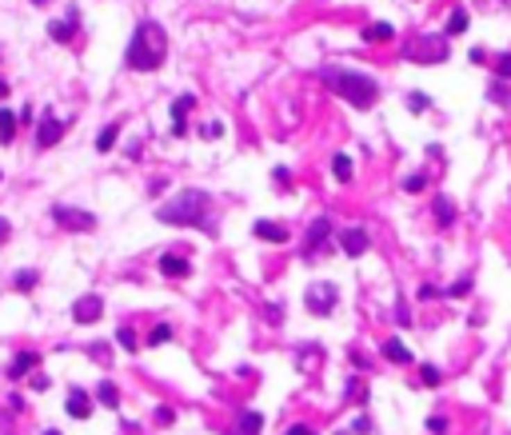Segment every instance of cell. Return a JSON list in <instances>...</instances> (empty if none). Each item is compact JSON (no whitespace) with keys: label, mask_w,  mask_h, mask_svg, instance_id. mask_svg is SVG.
<instances>
[{"label":"cell","mask_w":511,"mask_h":435,"mask_svg":"<svg viewBox=\"0 0 511 435\" xmlns=\"http://www.w3.org/2000/svg\"><path fill=\"white\" fill-rule=\"evenodd\" d=\"M383 355H387L392 364H412V352H408L399 339H383Z\"/></svg>","instance_id":"cell-17"},{"label":"cell","mask_w":511,"mask_h":435,"mask_svg":"<svg viewBox=\"0 0 511 435\" xmlns=\"http://www.w3.org/2000/svg\"><path fill=\"white\" fill-rule=\"evenodd\" d=\"M271 180H276V188H284L292 176H287V168H271Z\"/></svg>","instance_id":"cell-34"},{"label":"cell","mask_w":511,"mask_h":435,"mask_svg":"<svg viewBox=\"0 0 511 435\" xmlns=\"http://www.w3.org/2000/svg\"><path fill=\"white\" fill-rule=\"evenodd\" d=\"M16 288H20V291L36 288V272H20V275H16Z\"/></svg>","instance_id":"cell-31"},{"label":"cell","mask_w":511,"mask_h":435,"mask_svg":"<svg viewBox=\"0 0 511 435\" xmlns=\"http://www.w3.org/2000/svg\"><path fill=\"white\" fill-rule=\"evenodd\" d=\"M252 236H260V240H268V244H287V232L280 224H271V220H255Z\"/></svg>","instance_id":"cell-11"},{"label":"cell","mask_w":511,"mask_h":435,"mask_svg":"<svg viewBox=\"0 0 511 435\" xmlns=\"http://www.w3.org/2000/svg\"><path fill=\"white\" fill-rule=\"evenodd\" d=\"M463 28H467V12H455V17L447 20V33L444 36H460Z\"/></svg>","instance_id":"cell-26"},{"label":"cell","mask_w":511,"mask_h":435,"mask_svg":"<svg viewBox=\"0 0 511 435\" xmlns=\"http://www.w3.org/2000/svg\"><path fill=\"white\" fill-rule=\"evenodd\" d=\"M332 307H335L332 284H312V288H308V312H312V316H332Z\"/></svg>","instance_id":"cell-6"},{"label":"cell","mask_w":511,"mask_h":435,"mask_svg":"<svg viewBox=\"0 0 511 435\" xmlns=\"http://www.w3.org/2000/svg\"><path fill=\"white\" fill-rule=\"evenodd\" d=\"M160 272L168 275V280H184L192 272V264L184 256H160Z\"/></svg>","instance_id":"cell-12"},{"label":"cell","mask_w":511,"mask_h":435,"mask_svg":"<svg viewBox=\"0 0 511 435\" xmlns=\"http://www.w3.org/2000/svg\"><path fill=\"white\" fill-rule=\"evenodd\" d=\"M8 96V80H0V100Z\"/></svg>","instance_id":"cell-39"},{"label":"cell","mask_w":511,"mask_h":435,"mask_svg":"<svg viewBox=\"0 0 511 435\" xmlns=\"http://www.w3.org/2000/svg\"><path fill=\"white\" fill-rule=\"evenodd\" d=\"M392 36H396V28H392L387 20H376V24L364 28V40H392Z\"/></svg>","instance_id":"cell-20"},{"label":"cell","mask_w":511,"mask_h":435,"mask_svg":"<svg viewBox=\"0 0 511 435\" xmlns=\"http://www.w3.org/2000/svg\"><path fill=\"white\" fill-rule=\"evenodd\" d=\"M36 364H40V355H36V352H20L12 364H8V375H12V379H20V375H28Z\"/></svg>","instance_id":"cell-15"},{"label":"cell","mask_w":511,"mask_h":435,"mask_svg":"<svg viewBox=\"0 0 511 435\" xmlns=\"http://www.w3.org/2000/svg\"><path fill=\"white\" fill-rule=\"evenodd\" d=\"M495 76H499V80H511V56H499V65H495Z\"/></svg>","instance_id":"cell-32"},{"label":"cell","mask_w":511,"mask_h":435,"mask_svg":"<svg viewBox=\"0 0 511 435\" xmlns=\"http://www.w3.org/2000/svg\"><path fill=\"white\" fill-rule=\"evenodd\" d=\"M284 435H316V432H312V427H308V423H292V427H287Z\"/></svg>","instance_id":"cell-36"},{"label":"cell","mask_w":511,"mask_h":435,"mask_svg":"<svg viewBox=\"0 0 511 435\" xmlns=\"http://www.w3.org/2000/svg\"><path fill=\"white\" fill-rule=\"evenodd\" d=\"M264 432V416L260 411H244L236 423V432H228V435H260Z\"/></svg>","instance_id":"cell-13"},{"label":"cell","mask_w":511,"mask_h":435,"mask_svg":"<svg viewBox=\"0 0 511 435\" xmlns=\"http://www.w3.org/2000/svg\"><path fill=\"white\" fill-rule=\"evenodd\" d=\"M403 60H415V65H439V60H447V36L415 40V49H403Z\"/></svg>","instance_id":"cell-4"},{"label":"cell","mask_w":511,"mask_h":435,"mask_svg":"<svg viewBox=\"0 0 511 435\" xmlns=\"http://www.w3.org/2000/svg\"><path fill=\"white\" fill-rule=\"evenodd\" d=\"M220 132H224V124H220V120H212V124L204 128V136H220Z\"/></svg>","instance_id":"cell-37"},{"label":"cell","mask_w":511,"mask_h":435,"mask_svg":"<svg viewBox=\"0 0 511 435\" xmlns=\"http://www.w3.org/2000/svg\"><path fill=\"white\" fill-rule=\"evenodd\" d=\"M44 435H60V432H44Z\"/></svg>","instance_id":"cell-40"},{"label":"cell","mask_w":511,"mask_h":435,"mask_svg":"<svg viewBox=\"0 0 511 435\" xmlns=\"http://www.w3.org/2000/svg\"><path fill=\"white\" fill-rule=\"evenodd\" d=\"M8 232H12V228H8V220H0V240H8Z\"/></svg>","instance_id":"cell-38"},{"label":"cell","mask_w":511,"mask_h":435,"mask_svg":"<svg viewBox=\"0 0 511 435\" xmlns=\"http://www.w3.org/2000/svg\"><path fill=\"white\" fill-rule=\"evenodd\" d=\"M324 88H332L340 100H348L351 108L367 112L376 100H380V84L371 80L367 72H355V68H319L316 72Z\"/></svg>","instance_id":"cell-1"},{"label":"cell","mask_w":511,"mask_h":435,"mask_svg":"<svg viewBox=\"0 0 511 435\" xmlns=\"http://www.w3.org/2000/svg\"><path fill=\"white\" fill-rule=\"evenodd\" d=\"M340 248H344L348 256H364L367 252V232L364 228H344V232H340Z\"/></svg>","instance_id":"cell-9"},{"label":"cell","mask_w":511,"mask_h":435,"mask_svg":"<svg viewBox=\"0 0 511 435\" xmlns=\"http://www.w3.org/2000/svg\"><path fill=\"white\" fill-rule=\"evenodd\" d=\"M328 232H332V224H328V220H316V224L308 228V244H303V256H312V252H316V244L328 240Z\"/></svg>","instance_id":"cell-16"},{"label":"cell","mask_w":511,"mask_h":435,"mask_svg":"<svg viewBox=\"0 0 511 435\" xmlns=\"http://www.w3.org/2000/svg\"><path fill=\"white\" fill-rule=\"evenodd\" d=\"M116 136H120V124H108V128H104L100 136H96V152H112Z\"/></svg>","instance_id":"cell-23"},{"label":"cell","mask_w":511,"mask_h":435,"mask_svg":"<svg viewBox=\"0 0 511 435\" xmlns=\"http://www.w3.org/2000/svg\"><path fill=\"white\" fill-rule=\"evenodd\" d=\"M124 60H128V68H136V72H156V68L168 60V36H164V28H160L156 20H140V24H136Z\"/></svg>","instance_id":"cell-2"},{"label":"cell","mask_w":511,"mask_h":435,"mask_svg":"<svg viewBox=\"0 0 511 435\" xmlns=\"http://www.w3.org/2000/svg\"><path fill=\"white\" fill-rule=\"evenodd\" d=\"M435 220L439 224H455V204L447 196H435Z\"/></svg>","instance_id":"cell-22"},{"label":"cell","mask_w":511,"mask_h":435,"mask_svg":"<svg viewBox=\"0 0 511 435\" xmlns=\"http://www.w3.org/2000/svg\"><path fill=\"white\" fill-rule=\"evenodd\" d=\"M48 33H52V40H72V33H76V12L68 20H56V24H48Z\"/></svg>","instance_id":"cell-18"},{"label":"cell","mask_w":511,"mask_h":435,"mask_svg":"<svg viewBox=\"0 0 511 435\" xmlns=\"http://www.w3.org/2000/svg\"><path fill=\"white\" fill-rule=\"evenodd\" d=\"M192 108H196V96H180L172 104V132L176 136H184V132H188V112Z\"/></svg>","instance_id":"cell-10"},{"label":"cell","mask_w":511,"mask_h":435,"mask_svg":"<svg viewBox=\"0 0 511 435\" xmlns=\"http://www.w3.org/2000/svg\"><path fill=\"white\" fill-rule=\"evenodd\" d=\"M332 172H335V180H340V184H348V180H351V172H355V168H351L348 152H335V160H332Z\"/></svg>","instance_id":"cell-21"},{"label":"cell","mask_w":511,"mask_h":435,"mask_svg":"<svg viewBox=\"0 0 511 435\" xmlns=\"http://www.w3.org/2000/svg\"><path fill=\"white\" fill-rule=\"evenodd\" d=\"M60 136H64V120H56V116H44V120H40V128H36V148L60 144Z\"/></svg>","instance_id":"cell-8"},{"label":"cell","mask_w":511,"mask_h":435,"mask_svg":"<svg viewBox=\"0 0 511 435\" xmlns=\"http://www.w3.org/2000/svg\"><path fill=\"white\" fill-rule=\"evenodd\" d=\"M424 188H428V176H419V172L403 176V192H424Z\"/></svg>","instance_id":"cell-27"},{"label":"cell","mask_w":511,"mask_h":435,"mask_svg":"<svg viewBox=\"0 0 511 435\" xmlns=\"http://www.w3.org/2000/svg\"><path fill=\"white\" fill-rule=\"evenodd\" d=\"M96 400L104 403V407H116V403H120V391H116V384H100V387H96Z\"/></svg>","instance_id":"cell-24"},{"label":"cell","mask_w":511,"mask_h":435,"mask_svg":"<svg viewBox=\"0 0 511 435\" xmlns=\"http://www.w3.org/2000/svg\"><path fill=\"white\" fill-rule=\"evenodd\" d=\"M408 108H412V112H428V96H424V92H412V96H408Z\"/></svg>","instance_id":"cell-30"},{"label":"cell","mask_w":511,"mask_h":435,"mask_svg":"<svg viewBox=\"0 0 511 435\" xmlns=\"http://www.w3.org/2000/svg\"><path fill=\"white\" fill-rule=\"evenodd\" d=\"M64 407H68V416H72V419H88V416H92V400H88L84 391H72Z\"/></svg>","instance_id":"cell-14"},{"label":"cell","mask_w":511,"mask_h":435,"mask_svg":"<svg viewBox=\"0 0 511 435\" xmlns=\"http://www.w3.org/2000/svg\"><path fill=\"white\" fill-rule=\"evenodd\" d=\"M168 339H172V327H168V323H156V327H152V336H148V343L160 348V343H168Z\"/></svg>","instance_id":"cell-25"},{"label":"cell","mask_w":511,"mask_h":435,"mask_svg":"<svg viewBox=\"0 0 511 435\" xmlns=\"http://www.w3.org/2000/svg\"><path fill=\"white\" fill-rule=\"evenodd\" d=\"M428 427H431V435H444V432H447V419L431 416V419H428Z\"/></svg>","instance_id":"cell-33"},{"label":"cell","mask_w":511,"mask_h":435,"mask_svg":"<svg viewBox=\"0 0 511 435\" xmlns=\"http://www.w3.org/2000/svg\"><path fill=\"white\" fill-rule=\"evenodd\" d=\"M12 136H16V112L12 108H0V140L12 144Z\"/></svg>","instance_id":"cell-19"},{"label":"cell","mask_w":511,"mask_h":435,"mask_svg":"<svg viewBox=\"0 0 511 435\" xmlns=\"http://www.w3.org/2000/svg\"><path fill=\"white\" fill-rule=\"evenodd\" d=\"M116 343H120L124 352H136V336H132V327H120V332H116Z\"/></svg>","instance_id":"cell-28"},{"label":"cell","mask_w":511,"mask_h":435,"mask_svg":"<svg viewBox=\"0 0 511 435\" xmlns=\"http://www.w3.org/2000/svg\"><path fill=\"white\" fill-rule=\"evenodd\" d=\"M156 220L176 228H204L208 224V196L204 192H180L176 200H168L164 208H156Z\"/></svg>","instance_id":"cell-3"},{"label":"cell","mask_w":511,"mask_h":435,"mask_svg":"<svg viewBox=\"0 0 511 435\" xmlns=\"http://www.w3.org/2000/svg\"><path fill=\"white\" fill-rule=\"evenodd\" d=\"M100 316H104V300L100 296H84V300L72 304V320L76 323H96Z\"/></svg>","instance_id":"cell-7"},{"label":"cell","mask_w":511,"mask_h":435,"mask_svg":"<svg viewBox=\"0 0 511 435\" xmlns=\"http://www.w3.org/2000/svg\"><path fill=\"white\" fill-rule=\"evenodd\" d=\"M419 379H424L428 387H435V384H439V368H431V364H424V368H419Z\"/></svg>","instance_id":"cell-29"},{"label":"cell","mask_w":511,"mask_h":435,"mask_svg":"<svg viewBox=\"0 0 511 435\" xmlns=\"http://www.w3.org/2000/svg\"><path fill=\"white\" fill-rule=\"evenodd\" d=\"M52 220H56L60 228H68V232H92V228H96L92 212L68 208V204H56V208H52Z\"/></svg>","instance_id":"cell-5"},{"label":"cell","mask_w":511,"mask_h":435,"mask_svg":"<svg viewBox=\"0 0 511 435\" xmlns=\"http://www.w3.org/2000/svg\"><path fill=\"white\" fill-rule=\"evenodd\" d=\"M467 291H471V280H460V284H451L447 296H467Z\"/></svg>","instance_id":"cell-35"}]
</instances>
